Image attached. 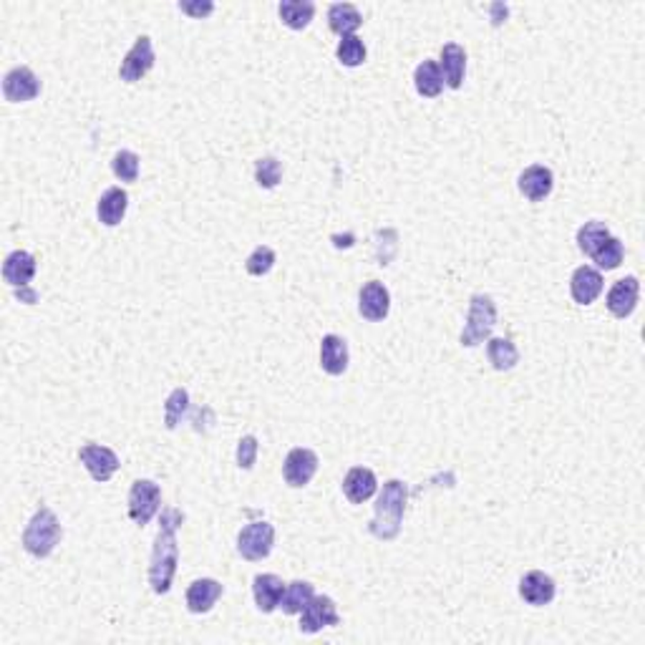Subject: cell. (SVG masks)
I'll return each instance as SVG.
<instances>
[{"label": "cell", "instance_id": "obj_33", "mask_svg": "<svg viewBox=\"0 0 645 645\" xmlns=\"http://www.w3.org/2000/svg\"><path fill=\"white\" fill-rule=\"evenodd\" d=\"M111 172L121 182H136L139 179V157L134 151H129V149H121L111 159Z\"/></svg>", "mask_w": 645, "mask_h": 645}, {"label": "cell", "instance_id": "obj_17", "mask_svg": "<svg viewBox=\"0 0 645 645\" xmlns=\"http://www.w3.org/2000/svg\"><path fill=\"white\" fill-rule=\"evenodd\" d=\"M36 275V257L26 252V249H15L5 257L3 263V278L8 285H13L15 290L18 288H29L30 280Z\"/></svg>", "mask_w": 645, "mask_h": 645}, {"label": "cell", "instance_id": "obj_3", "mask_svg": "<svg viewBox=\"0 0 645 645\" xmlns=\"http://www.w3.org/2000/svg\"><path fill=\"white\" fill-rule=\"evenodd\" d=\"M61 540V522L56 514L51 512L48 507H41L38 512L33 514V519L29 522V527L23 532V547L26 552L33 558H48L56 544Z\"/></svg>", "mask_w": 645, "mask_h": 645}, {"label": "cell", "instance_id": "obj_16", "mask_svg": "<svg viewBox=\"0 0 645 645\" xmlns=\"http://www.w3.org/2000/svg\"><path fill=\"white\" fill-rule=\"evenodd\" d=\"M602 275L595 270V267H590V265H583V267H577L575 273H572L570 278V293H572V300L577 303V306H590L598 295L602 293Z\"/></svg>", "mask_w": 645, "mask_h": 645}, {"label": "cell", "instance_id": "obj_22", "mask_svg": "<svg viewBox=\"0 0 645 645\" xmlns=\"http://www.w3.org/2000/svg\"><path fill=\"white\" fill-rule=\"evenodd\" d=\"M127 207H129V194L121 190V187H109L103 192L99 205H96V212H99V220L106 227H117L118 222L124 220L127 215Z\"/></svg>", "mask_w": 645, "mask_h": 645}, {"label": "cell", "instance_id": "obj_15", "mask_svg": "<svg viewBox=\"0 0 645 645\" xmlns=\"http://www.w3.org/2000/svg\"><path fill=\"white\" fill-rule=\"evenodd\" d=\"M555 580L550 575H544L540 570L527 572L522 580H519V595L525 598V602L535 605V608H543L555 600Z\"/></svg>", "mask_w": 645, "mask_h": 645}, {"label": "cell", "instance_id": "obj_25", "mask_svg": "<svg viewBox=\"0 0 645 645\" xmlns=\"http://www.w3.org/2000/svg\"><path fill=\"white\" fill-rule=\"evenodd\" d=\"M280 20L293 30H303L315 15V3L310 0H282L278 5Z\"/></svg>", "mask_w": 645, "mask_h": 645}, {"label": "cell", "instance_id": "obj_8", "mask_svg": "<svg viewBox=\"0 0 645 645\" xmlns=\"http://www.w3.org/2000/svg\"><path fill=\"white\" fill-rule=\"evenodd\" d=\"M338 623H340V616H338L336 602L328 595H313L300 613V633H306V635H313V633L338 625Z\"/></svg>", "mask_w": 645, "mask_h": 645}, {"label": "cell", "instance_id": "obj_11", "mask_svg": "<svg viewBox=\"0 0 645 645\" xmlns=\"http://www.w3.org/2000/svg\"><path fill=\"white\" fill-rule=\"evenodd\" d=\"M318 471V454L310 452V449H293L290 454L285 456V464H282V477L285 482L300 489L310 484V479L315 477Z\"/></svg>", "mask_w": 645, "mask_h": 645}, {"label": "cell", "instance_id": "obj_27", "mask_svg": "<svg viewBox=\"0 0 645 645\" xmlns=\"http://www.w3.org/2000/svg\"><path fill=\"white\" fill-rule=\"evenodd\" d=\"M486 355H489V363L497 368V371H510L517 366L519 361V351L510 338H489L486 343Z\"/></svg>", "mask_w": 645, "mask_h": 645}, {"label": "cell", "instance_id": "obj_2", "mask_svg": "<svg viewBox=\"0 0 645 645\" xmlns=\"http://www.w3.org/2000/svg\"><path fill=\"white\" fill-rule=\"evenodd\" d=\"M406 499H409V489L406 484L391 479L383 484L381 494L376 499V514L371 522V535L379 540H394L401 532V522H404V512H406Z\"/></svg>", "mask_w": 645, "mask_h": 645}, {"label": "cell", "instance_id": "obj_20", "mask_svg": "<svg viewBox=\"0 0 645 645\" xmlns=\"http://www.w3.org/2000/svg\"><path fill=\"white\" fill-rule=\"evenodd\" d=\"M222 598V585L212 577H202V580H194L187 590V608L192 613L202 616L209 613L215 608V602Z\"/></svg>", "mask_w": 645, "mask_h": 645}, {"label": "cell", "instance_id": "obj_1", "mask_svg": "<svg viewBox=\"0 0 645 645\" xmlns=\"http://www.w3.org/2000/svg\"><path fill=\"white\" fill-rule=\"evenodd\" d=\"M184 522V514L169 507L161 512L159 532L151 550V565H149V585L157 595H167L172 590V580L176 575L179 562V547H176V529Z\"/></svg>", "mask_w": 645, "mask_h": 645}, {"label": "cell", "instance_id": "obj_9", "mask_svg": "<svg viewBox=\"0 0 645 645\" xmlns=\"http://www.w3.org/2000/svg\"><path fill=\"white\" fill-rule=\"evenodd\" d=\"M3 94L11 103H23L41 94V81L29 66H15L3 78Z\"/></svg>", "mask_w": 645, "mask_h": 645}, {"label": "cell", "instance_id": "obj_30", "mask_svg": "<svg viewBox=\"0 0 645 645\" xmlns=\"http://www.w3.org/2000/svg\"><path fill=\"white\" fill-rule=\"evenodd\" d=\"M623 255H625V248H623V242L617 240V237H608L605 242H602L600 248L595 249V255H592V260L598 263V267L600 270H616V267H620V263H623Z\"/></svg>", "mask_w": 645, "mask_h": 645}, {"label": "cell", "instance_id": "obj_26", "mask_svg": "<svg viewBox=\"0 0 645 645\" xmlns=\"http://www.w3.org/2000/svg\"><path fill=\"white\" fill-rule=\"evenodd\" d=\"M413 84H416V91H419L424 99H434V96H439L441 88H444V78H441L439 63H437V61H421V63L416 66Z\"/></svg>", "mask_w": 645, "mask_h": 645}, {"label": "cell", "instance_id": "obj_12", "mask_svg": "<svg viewBox=\"0 0 645 645\" xmlns=\"http://www.w3.org/2000/svg\"><path fill=\"white\" fill-rule=\"evenodd\" d=\"M391 310V295L386 290V285L379 282V280H371L361 288V295H358V313L366 318V321L379 322L388 315Z\"/></svg>", "mask_w": 645, "mask_h": 645}, {"label": "cell", "instance_id": "obj_38", "mask_svg": "<svg viewBox=\"0 0 645 645\" xmlns=\"http://www.w3.org/2000/svg\"><path fill=\"white\" fill-rule=\"evenodd\" d=\"M15 295H18V300H20V303H29V306H33V303L38 300V293H36V290H30V288H18Z\"/></svg>", "mask_w": 645, "mask_h": 645}, {"label": "cell", "instance_id": "obj_36", "mask_svg": "<svg viewBox=\"0 0 645 645\" xmlns=\"http://www.w3.org/2000/svg\"><path fill=\"white\" fill-rule=\"evenodd\" d=\"M257 459V439L255 437H242L237 444V467L240 469H252Z\"/></svg>", "mask_w": 645, "mask_h": 645}, {"label": "cell", "instance_id": "obj_18", "mask_svg": "<svg viewBox=\"0 0 645 645\" xmlns=\"http://www.w3.org/2000/svg\"><path fill=\"white\" fill-rule=\"evenodd\" d=\"M441 78L449 88H461L464 71H467V51L459 44H446L441 48Z\"/></svg>", "mask_w": 645, "mask_h": 645}, {"label": "cell", "instance_id": "obj_23", "mask_svg": "<svg viewBox=\"0 0 645 645\" xmlns=\"http://www.w3.org/2000/svg\"><path fill=\"white\" fill-rule=\"evenodd\" d=\"M361 23H363V15L353 3H333L328 8V26L340 38L355 36V30L361 29Z\"/></svg>", "mask_w": 645, "mask_h": 645}, {"label": "cell", "instance_id": "obj_34", "mask_svg": "<svg viewBox=\"0 0 645 645\" xmlns=\"http://www.w3.org/2000/svg\"><path fill=\"white\" fill-rule=\"evenodd\" d=\"M273 265H275V249L260 245V248L252 249V255L245 263V270H248L249 275H255V278H263V275H267L273 270Z\"/></svg>", "mask_w": 645, "mask_h": 645}, {"label": "cell", "instance_id": "obj_28", "mask_svg": "<svg viewBox=\"0 0 645 645\" xmlns=\"http://www.w3.org/2000/svg\"><path fill=\"white\" fill-rule=\"evenodd\" d=\"M313 595H315V592H313L310 583L295 580V583L285 587V595H282V600H280V608H282V613H288V616H298V613H303V608L308 605Z\"/></svg>", "mask_w": 645, "mask_h": 645}, {"label": "cell", "instance_id": "obj_37", "mask_svg": "<svg viewBox=\"0 0 645 645\" xmlns=\"http://www.w3.org/2000/svg\"><path fill=\"white\" fill-rule=\"evenodd\" d=\"M179 11L192 15V18H205L215 11V3H190L187 0V3H179Z\"/></svg>", "mask_w": 645, "mask_h": 645}, {"label": "cell", "instance_id": "obj_10", "mask_svg": "<svg viewBox=\"0 0 645 645\" xmlns=\"http://www.w3.org/2000/svg\"><path fill=\"white\" fill-rule=\"evenodd\" d=\"M78 459H81V464L86 467L88 474H91L96 482H109L118 469V456L114 454L109 446H102V444H86V446H81Z\"/></svg>", "mask_w": 645, "mask_h": 645}, {"label": "cell", "instance_id": "obj_4", "mask_svg": "<svg viewBox=\"0 0 645 645\" xmlns=\"http://www.w3.org/2000/svg\"><path fill=\"white\" fill-rule=\"evenodd\" d=\"M497 325V306L489 295H471L469 300V315H467V325L461 331V346L474 348L484 343L492 336Z\"/></svg>", "mask_w": 645, "mask_h": 645}, {"label": "cell", "instance_id": "obj_5", "mask_svg": "<svg viewBox=\"0 0 645 645\" xmlns=\"http://www.w3.org/2000/svg\"><path fill=\"white\" fill-rule=\"evenodd\" d=\"M275 544V527L270 522H252L237 535V552L249 562L265 559L273 552Z\"/></svg>", "mask_w": 645, "mask_h": 645}, {"label": "cell", "instance_id": "obj_7", "mask_svg": "<svg viewBox=\"0 0 645 645\" xmlns=\"http://www.w3.org/2000/svg\"><path fill=\"white\" fill-rule=\"evenodd\" d=\"M151 66H154V45H151V38H149V36H139L136 44L132 45V51L121 61L118 76H121V81H127V84H136V81H142V78L151 71Z\"/></svg>", "mask_w": 645, "mask_h": 645}, {"label": "cell", "instance_id": "obj_24", "mask_svg": "<svg viewBox=\"0 0 645 645\" xmlns=\"http://www.w3.org/2000/svg\"><path fill=\"white\" fill-rule=\"evenodd\" d=\"M321 366L331 376H340L348 368V343L340 336H325L321 343Z\"/></svg>", "mask_w": 645, "mask_h": 645}, {"label": "cell", "instance_id": "obj_21", "mask_svg": "<svg viewBox=\"0 0 645 645\" xmlns=\"http://www.w3.org/2000/svg\"><path fill=\"white\" fill-rule=\"evenodd\" d=\"M379 489V482H376V474L366 467H353L346 479H343V492L346 497L351 499L353 504H363L366 499H371L376 494Z\"/></svg>", "mask_w": 645, "mask_h": 645}, {"label": "cell", "instance_id": "obj_14", "mask_svg": "<svg viewBox=\"0 0 645 645\" xmlns=\"http://www.w3.org/2000/svg\"><path fill=\"white\" fill-rule=\"evenodd\" d=\"M517 187H519V192L527 197L529 202H543L544 197H550V192L555 187V176L543 164H532L519 175Z\"/></svg>", "mask_w": 645, "mask_h": 645}, {"label": "cell", "instance_id": "obj_19", "mask_svg": "<svg viewBox=\"0 0 645 645\" xmlns=\"http://www.w3.org/2000/svg\"><path fill=\"white\" fill-rule=\"evenodd\" d=\"M252 595L255 602L263 613H273L275 608H280V600L285 595V583L280 580L278 575H257L252 580Z\"/></svg>", "mask_w": 645, "mask_h": 645}, {"label": "cell", "instance_id": "obj_6", "mask_svg": "<svg viewBox=\"0 0 645 645\" xmlns=\"http://www.w3.org/2000/svg\"><path fill=\"white\" fill-rule=\"evenodd\" d=\"M161 507V489L159 484L151 479H136L129 492V517L139 527H144L151 522V517L159 512Z\"/></svg>", "mask_w": 645, "mask_h": 645}, {"label": "cell", "instance_id": "obj_35", "mask_svg": "<svg viewBox=\"0 0 645 645\" xmlns=\"http://www.w3.org/2000/svg\"><path fill=\"white\" fill-rule=\"evenodd\" d=\"M280 176H282V167L275 157H265L255 164V182L263 187V190H273L278 187Z\"/></svg>", "mask_w": 645, "mask_h": 645}, {"label": "cell", "instance_id": "obj_29", "mask_svg": "<svg viewBox=\"0 0 645 645\" xmlns=\"http://www.w3.org/2000/svg\"><path fill=\"white\" fill-rule=\"evenodd\" d=\"M610 237V230H608V225H602V222H585L580 230H577V248L583 249L585 255H595V249L600 248L602 242Z\"/></svg>", "mask_w": 645, "mask_h": 645}, {"label": "cell", "instance_id": "obj_32", "mask_svg": "<svg viewBox=\"0 0 645 645\" xmlns=\"http://www.w3.org/2000/svg\"><path fill=\"white\" fill-rule=\"evenodd\" d=\"M187 406H190V394L184 388H175L169 394V398H167V404H164V424H167V429H175L182 421V416L187 413Z\"/></svg>", "mask_w": 645, "mask_h": 645}, {"label": "cell", "instance_id": "obj_31", "mask_svg": "<svg viewBox=\"0 0 645 645\" xmlns=\"http://www.w3.org/2000/svg\"><path fill=\"white\" fill-rule=\"evenodd\" d=\"M336 56L343 66L355 69V66H361V63L366 61V45H363V41H361L358 36H346V38H340V44H338Z\"/></svg>", "mask_w": 645, "mask_h": 645}, {"label": "cell", "instance_id": "obj_13", "mask_svg": "<svg viewBox=\"0 0 645 645\" xmlns=\"http://www.w3.org/2000/svg\"><path fill=\"white\" fill-rule=\"evenodd\" d=\"M638 298H641V282H638V278L628 275V278L617 280L616 285L610 288V293L605 298V306L616 318H628L638 306Z\"/></svg>", "mask_w": 645, "mask_h": 645}]
</instances>
